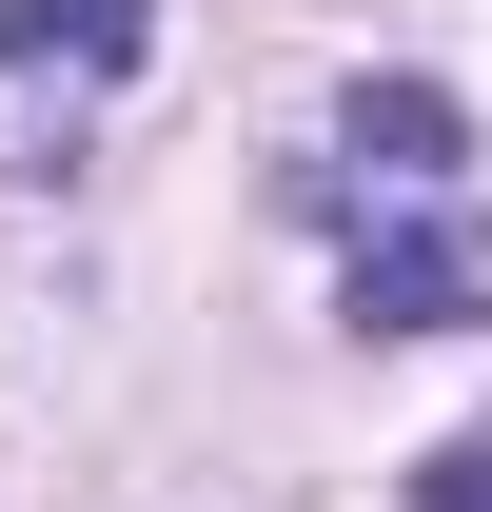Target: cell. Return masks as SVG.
Wrapping results in <instances>:
<instances>
[{
	"label": "cell",
	"mask_w": 492,
	"mask_h": 512,
	"mask_svg": "<svg viewBox=\"0 0 492 512\" xmlns=\"http://www.w3.org/2000/svg\"><path fill=\"white\" fill-rule=\"evenodd\" d=\"M414 512H492V434H453V453H414Z\"/></svg>",
	"instance_id": "obj_3"
},
{
	"label": "cell",
	"mask_w": 492,
	"mask_h": 512,
	"mask_svg": "<svg viewBox=\"0 0 492 512\" xmlns=\"http://www.w3.org/2000/svg\"><path fill=\"white\" fill-rule=\"evenodd\" d=\"M0 60H20V79H40V60L119 79V60H138V0H0Z\"/></svg>",
	"instance_id": "obj_2"
},
{
	"label": "cell",
	"mask_w": 492,
	"mask_h": 512,
	"mask_svg": "<svg viewBox=\"0 0 492 512\" xmlns=\"http://www.w3.org/2000/svg\"><path fill=\"white\" fill-rule=\"evenodd\" d=\"M335 237H355V316L374 335H473L492 316L473 138H453L433 79H355V119H335Z\"/></svg>",
	"instance_id": "obj_1"
}]
</instances>
